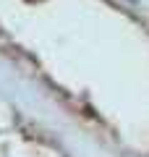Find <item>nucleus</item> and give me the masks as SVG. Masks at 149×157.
Segmentation results:
<instances>
[{"mask_svg": "<svg viewBox=\"0 0 149 157\" xmlns=\"http://www.w3.org/2000/svg\"><path fill=\"white\" fill-rule=\"evenodd\" d=\"M32 3H34V0H32Z\"/></svg>", "mask_w": 149, "mask_h": 157, "instance_id": "obj_1", "label": "nucleus"}]
</instances>
